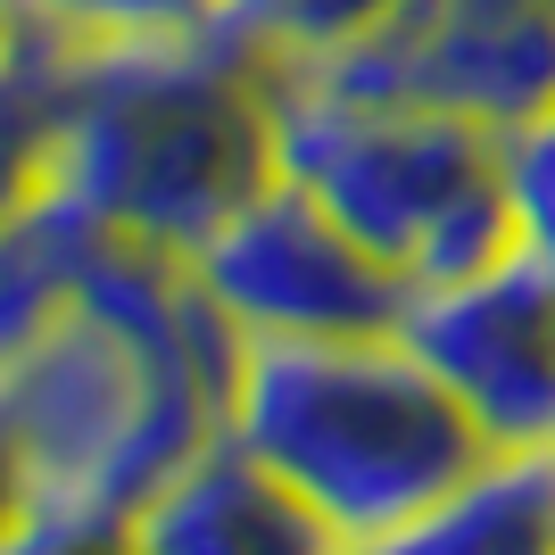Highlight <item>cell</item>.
<instances>
[{"label":"cell","mask_w":555,"mask_h":555,"mask_svg":"<svg viewBox=\"0 0 555 555\" xmlns=\"http://www.w3.org/2000/svg\"><path fill=\"white\" fill-rule=\"evenodd\" d=\"M365 555H555V448H489L448 498Z\"/></svg>","instance_id":"cell-8"},{"label":"cell","mask_w":555,"mask_h":555,"mask_svg":"<svg viewBox=\"0 0 555 555\" xmlns=\"http://www.w3.org/2000/svg\"><path fill=\"white\" fill-rule=\"evenodd\" d=\"M191 274L249 332H291V340H324V332H398L406 324V274L340 224L307 183H274L241 199L224 224L191 249Z\"/></svg>","instance_id":"cell-5"},{"label":"cell","mask_w":555,"mask_h":555,"mask_svg":"<svg viewBox=\"0 0 555 555\" xmlns=\"http://www.w3.org/2000/svg\"><path fill=\"white\" fill-rule=\"evenodd\" d=\"M9 125L17 183L59 191L116 241L166 257H191L282 175L266 42L241 17L150 42H75L9 9Z\"/></svg>","instance_id":"cell-1"},{"label":"cell","mask_w":555,"mask_h":555,"mask_svg":"<svg viewBox=\"0 0 555 555\" xmlns=\"http://www.w3.org/2000/svg\"><path fill=\"white\" fill-rule=\"evenodd\" d=\"M125 531L141 555H348L324 514L232 431H216L199 456L175 464L125 514Z\"/></svg>","instance_id":"cell-7"},{"label":"cell","mask_w":555,"mask_h":555,"mask_svg":"<svg viewBox=\"0 0 555 555\" xmlns=\"http://www.w3.org/2000/svg\"><path fill=\"white\" fill-rule=\"evenodd\" d=\"M266 92H274V166L315 191L382 266H398L406 291H456L522 257L498 125L340 100L274 59H266Z\"/></svg>","instance_id":"cell-4"},{"label":"cell","mask_w":555,"mask_h":555,"mask_svg":"<svg viewBox=\"0 0 555 555\" xmlns=\"http://www.w3.org/2000/svg\"><path fill=\"white\" fill-rule=\"evenodd\" d=\"M0 555H141V547L125 522H100V514H9Z\"/></svg>","instance_id":"cell-12"},{"label":"cell","mask_w":555,"mask_h":555,"mask_svg":"<svg viewBox=\"0 0 555 555\" xmlns=\"http://www.w3.org/2000/svg\"><path fill=\"white\" fill-rule=\"evenodd\" d=\"M224 431L274 464L348 555L406 531L489 456L481 423L406 348V332H257L232 373Z\"/></svg>","instance_id":"cell-2"},{"label":"cell","mask_w":555,"mask_h":555,"mask_svg":"<svg viewBox=\"0 0 555 555\" xmlns=\"http://www.w3.org/2000/svg\"><path fill=\"white\" fill-rule=\"evenodd\" d=\"M9 514H125L224 431V398L133 324L67 299L0 348Z\"/></svg>","instance_id":"cell-3"},{"label":"cell","mask_w":555,"mask_h":555,"mask_svg":"<svg viewBox=\"0 0 555 555\" xmlns=\"http://www.w3.org/2000/svg\"><path fill=\"white\" fill-rule=\"evenodd\" d=\"M398 332L489 448H555V266L522 249L456 291H415Z\"/></svg>","instance_id":"cell-6"},{"label":"cell","mask_w":555,"mask_h":555,"mask_svg":"<svg viewBox=\"0 0 555 555\" xmlns=\"http://www.w3.org/2000/svg\"><path fill=\"white\" fill-rule=\"evenodd\" d=\"M232 17L249 25L266 59H299V50H340L365 25H382L398 0H224Z\"/></svg>","instance_id":"cell-11"},{"label":"cell","mask_w":555,"mask_h":555,"mask_svg":"<svg viewBox=\"0 0 555 555\" xmlns=\"http://www.w3.org/2000/svg\"><path fill=\"white\" fill-rule=\"evenodd\" d=\"M9 9L59 25L75 42H150V34H191V25L232 17L224 0H9Z\"/></svg>","instance_id":"cell-9"},{"label":"cell","mask_w":555,"mask_h":555,"mask_svg":"<svg viewBox=\"0 0 555 555\" xmlns=\"http://www.w3.org/2000/svg\"><path fill=\"white\" fill-rule=\"evenodd\" d=\"M498 158H506V199H514V224H522V249L539 266H555V92L498 133Z\"/></svg>","instance_id":"cell-10"}]
</instances>
